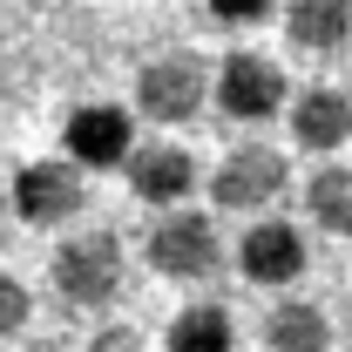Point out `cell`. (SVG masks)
I'll list each match as a JSON object with an SVG mask.
<instances>
[{
    "mask_svg": "<svg viewBox=\"0 0 352 352\" xmlns=\"http://www.w3.org/2000/svg\"><path fill=\"white\" fill-rule=\"evenodd\" d=\"M122 278H129V258L116 230H68L47 258V285L61 311H109L122 298Z\"/></svg>",
    "mask_w": 352,
    "mask_h": 352,
    "instance_id": "obj_1",
    "label": "cell"
},
{
    "mask_svg": "<svg viewBox=\"0 0 352 352\" xmlns=\"http://www.w3.org/2000/svg\"><path fill=\"white\" fill-rule=\"evenodd\" d=\"M142 258L149 271H163L170 285H204L223 271V237H217V217L204 210H170L156 217V230L142 237Z\"/></svg>",
    "mask_w": 352,
    "mask_h": 352,
    "instance_id": "obj_2",
    "label": "cell"
},
{
    "mask_svg": "<svg viewBox=\"0 0 352 352\" xmlns=\"http://www.w3.org/2000/svg\"><path fill=\"white\" fill-rule=\"evenodd\" d=\"M217 95V75L197 61V54H156L142 75H135V109L163 129H183L204 116V102Z\"/></svg>",
    "mask_w": 352,
    "mask_h": 352,
    "instance_id": "obj_3",
    "label": "cell"
},
{
    "mask_svg": "<svg viewBox=\"0 0 352 352\" xmlns=\"http://www.w3.org/2000/svg\"><path fill=\"white\" fill-rule=\"evenodd\" d=\"M292 88H285V68L271 61V54H251V47H237V54H223L217 68V109L230 122H244V129H258V122H278V116H292Z\"/></svg>",
    "mask_w": 352,
    "mask_h": 352,
    "instance_id": "obj_4",
    "label": "cell"
},
{
    "mask_svg": "<svg viewBox=\"0 0 352 352\" xmlns=\"http://www.w3.org/2000/svg\"><path fill=\"white\" fill-rule=\"evenodd\" d=\"M285 183H292V163L271 142H237L210 176V204L230 210V217H258V210H271L285 197Z\"/></svg>",
    "mask_w": 352,
    "mask_h": 352,
    "instance_id": "obj_5",
    "label": "cell"
},
{
    "mask_svg": "<svg viewBox=\"0 0 352 352\" xmlns=\"http://www.w3.org/2000/svg\"><path fill=\"white\" fill-rule=\"evenodd\" d=\"M61 142H68L75 170H129V156L142 149L129 109H116V102H82V109H68Z\"/></svg>",
    "mask_w": 352,
    "mask_h": 352,
    "instance_id": "obj_6",
    "label": "cell"
},
{
    "mask_svg": "<svg viewBox=\"0 0 352 352\" xmlns=\"http://www.w3.org/2000/svg\"><path fill=\"white\" fill-rule=\"evenodd\" d=\"M237 271L251 278V285H264V292H285V285H298L311 271V244L298 223L285 217H258L244 237H237Z\"/></svg>",
    "mask_w": 352,
    "mask_h": 352,
    "instance_id": "obj_7",
    "label": "cell"
},
{
    "mask_svg": "<svg viewBox=\"0 0 352 352\" xmlns=\"http://www.w3.org/2000/svg\"><path fill=\"white\" fill-rule=\"evenodd\" d=\"M88 204V183L75 163H61V156H41V163H21L14 176V217L34 223V230H54V223L82 217Z\"/></svg>",
    "mask_w": 352,
    "mask_h": 352,
    "instance_id": "obj_8",
    "label": "cell"
},
{
    "mask_svg": "<svg viewBox=\"0 0 352 352\" xmlns=\"http://www.w3.org/2000/svg\"><path fill=\"white\" fill-rule=\"evenodd\" d=\"M197 183H204V170H197V156L183 149V142H142L129 156V190L149 204V210H190V197H197Z\"/></svg>",
    "mask_w": 352,
    "mask_h": 352,
    "instance_id": "obj_9",
    "label": "cell"
},
{
    "mask_svg": "<svg viewBox=\"0 0 352 352\" xmlns=\"http://www.w3.org/2000/svg\"><path fill=\"white\" fill-rule=\"evenodd\" d=\"M292 142L311 149V156H339L352 142V95L332 88V82L298 88V102H292Z\"/></svg>",
    "mask_w": 352,
    "mask_h": 352,
    "instance_id": "obj_10",
    "label": "cell"
},
{
    "mask_svg": "<svg viewBox=\"0 0 352 352\" xmlns=\"http://www.w3.org/2000/svg\"><path fill=\"white\" fill-rule=\"evenodd\" d=\"M285 41L298 54H339L352 41V7L346 0H292L285 7Z\"/></svg>",
    "mask_w": 352,
    "mask_h": 352,
    "instance_id": "obj_11",
    "label": "cell"
},
{
    "mask_svg": "<svg viewBox=\"0 0 352 352\" xmlns=\"http://www.w3.org/2000/svg\"><path fill=\"white\" fill-rule=\"evenodd\" d=\"M264 352H332V318L311 298H278L264 311Z\"/></svg>",
    "mask_w": 352,
    "mask_h": 352,
    "instance_id": "obj_12",
    "label": "cell"
},
{
    "mask_svg": "<svg viewBox=\"0 0 352 352\" xmlns=\"http://www.w3.org/2000/svg\"><path fill=\"white\" fill-rule=\"evenodd\" d=\"M305 217L325 237H352V163H318L305 183Z\"/></svg>",
    "mask_w": 352,
    "mask_h": 352,
    "instance_id": "obj_13",
    "label": "cell"
},
{
    "mask_svg": "<svg viewBox=\"0 0 352 352\" xmlns=\"http://www.w3.org/2000/svg\"><path fill=\"white\" fill-rule=\"evenodd\" d=\"M170 352H237V325H230V311L210 305V298H197V305H183L170 318Z\"/></svg>",
    "mask_w": 352,
    "mask_h": 352,
    "instance_id": "obj_14",
    "label": "cell"
},
{
    "mask_svg": "<svg viewBox=\"0 0 352 352\" xmlns=\"http://www.w3.org/2000/svg\"><path fill=\"white\" fill-rule=\"evenodd\" d=\"M28 318H34V292H28L21 278H7V271H0V339L28 332Z\"/></svg>",
    "mask_w": 352,
    "mask_h": 352,
    "instance_id": "obj_15",
    "label": "cell"
},
{
    "mask_svg": "<svg viewBox=\"0 0 352 352\" xmlns=\"http://www.w3.org/2000/svg\"><path fill=\"white\" fill-rule=\"evenodd\" d=\"M210 21H217V28H264V21H278V14H271L264 0H237V7L217 0V7H210Z\"/></svg>",
    "mask_w": 352,
    "mask_h": 352,
    "instance_id": "obj_16",
    "label": "cell"
},
{
    "mask_svg": "<svg viewBox=\"0 0 352 352\" xmlns=\"http://www.w3.org/2000/svg\"><path fill=\"white\" fill-rule=\"evenodd\" d=\"M88 352H149V346L135 339V325H102V332L88 339Z\"/></svg>",
    "mask_w": 352,
    "mask_h": 352,
    "instance_id": "obj_17",
    "label": "cell"
},
{
    "mask_svg": "<svg viewBox=\"0 0 352 352\" xmlns=\"http://www.w3.org/2000/svg\"><path fill=\"white\" fill-rule=\"evenodd\" d=\"M21 352H68V346H54V339H34V346H21Z\"/></svg>",
    "mask_w": 352,
    "mask_h": 352,
    "instance_id": "obj_18",
    "label": "cell"
},
{
    "mask_svg": "<svg viewBox=\"0 0 352 352\" xmlns=\"http://www.w3.org/2000/svg\"><path fill=\"white\" fill-rule=\"evenodd\" d=\"M346 318H352V298H346Z\"/></svg>",
    "mask_w": 352,
    "mask_h": 352,
    "instance_id": "obj_19",
    "label": "cell"
},
{
    "mask_svg": "<svg viewBox=\"0 0 352 352\" xmlns=\"http://www.w3.org/2000/svg\"><path fill=\"white\" fill-rule=\"evenodd\" d=\"M0 244H7V230H0Z\"/></svg>",
    "mask_w": 352,
    "mask_h": 352,
    "instance_id": "obj_20",
    "label": "cell"
}]
</instances>
